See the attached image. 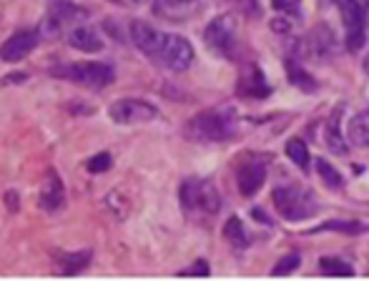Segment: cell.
Returning <instances> with one entry per match:
<instances>
[{"instance_id": "1", "label": "cell", "mask_w": 369, "mask_h": 281, "mask_svg": "<svg viewBox=\"0 0 369 281\" xmlns=\"http://www.w3.org/2000/svg\"><path fill=\"white\" fill-rule=\"evenodd\" d=\"M189 136L201 144H224L237 136V115L231 108H213L194 115L189 123Z\"/></svg>"}, {"instance_id": "25", "label": "cell", "mask_w": 369, "mask_h": 281, "mask_svg": "<svg viewBox=\"0 0 369 281\" xmlns=\"http://www.w3.org/2000/svg\"><path fill=\"white\" fill-rule=\"evenodd\" d=\"M319 231H339V234H362V231H364V224H359V221H342V218H334V221H327V224L317 226V229H314V234H319Z\"/></svg>"}, {"instance_id": "31", "label": "cell", "mask_w": 369, "mask_h": 281, "mask_svg": "<svg viewBox=\"0 0 369 281\" xmlns=\"http://www.w3.org/2000/svg\"><path fill=\"white\" fill-rule=\"evenodd\" d=\"M168 8H186V6H191L194 0H163Z\"/></svg>"}, {"instance_id": "2", "label": "cell", "mask_w": 369, "mask_h": 281, "mask_svg": "<svg viewBox=\"0 0 369 281\" xmlns=\"http://www.w3.org/2000/svg\"><path fill=\"white\" fill-rule=\"evenodd\" d=\"M181 206L186 213H199V216H213L221 208V196L211 181L201 178H186L181 184Z\"/></svg>"}, {"instance_id": "13", "label": "cell", "mask_w": 369, "mask_h": 281, "mask_svg": "<svg viewBox=\"0 0 369 281\" xmlns=\"http://www.w3.org/2000/svg\"><path fill=\"white\" fill-rule=\"evenodd\" d=\"M342 113H344V106H337L334 113L327 118V126H324V144L337 156L346 154V141L342 136Z\"/></svg>"}, {"instance_id": "36", "label": "cell", "mask_w": 369, "mask_h": 281, "mask_svg": "<svg viewBox=\"0 0 369 281\" xmlns=\"http://www.w3.org/2000/svg\"><path fill=\"white\" fill-rule=\"evenodd\" d=\"M364 70L369 73V53H367V58H364Z\"/></svg>"}, {"instance_id": "12", "label": "cell", "mask_w": 369, "mask_h": 281, "mask_svg": "<svg viewBox=\"0 0 369 281\" xmlns=\"http://www.w3.org/2000/svg\"><path fill=\"white\" fill-rule=\"evenodd\" d=\"M35 46H38V33L35 30H18L0 46V58L6 63H18L25 56H30Z\"/></svg>"}, {"instance_id": "33", "label": "cell", "mask_w": 369, "mask_h": 281, "mask_svg": "<svg viewBox=\"0 0 369 281\" xmlns=\"http://www.w3.org/2000/svg\"><path fill=\"white\" fill-rule=\"evenodd\" d=\"M362 13H364V25H367V30H369V0H364Z\"/></svg>"}, {"instance_id": "27", "label": "cell", "mask_w": 369, "mask_h": 281, "mask_svg": "<svg viewBox=\"0 0 369 281\" xmlns=\"http://www.w3.org/2000/svg\"><path fill=\"white\" fill-rule=\"evenodd\" d=\"M86 168H88L91 173H104V171H108V168H111V154H96V156H93V158L86 163Z\"/></svg>"}, {"instance_id": "4", "label": "cell", "mask_w": 369, "mask_h": 281, "mask_svg": "<svg viewBox=\"0 0 369 281\" xmlns=\"http://www.w3.org/2000/svg\"><path fill=\"white\" fill-rule=\"evenodd\" d=\"M53 75L86 88H106L113 83L115 70L113 65L108 63H73V65H58V68H53Z\"/></svg>"}, {"instance_id": "23", "label": "cell", "mask_w": 369, "mask_h": 281, "mask_svg": "<svg viewBox=\"0 0 369 281\" xmlns=\"http://www.w3.org/2000/svg\"><path fill=\"white\" fill-rule=\"evenodd\" d=\"M317 171H319V176H322V181L329 186V189H334V191L342 189V184H344V178H342V173L337 171V168L332 166L329 161L317 158Z\"/></svg>"}, {"instance_id": "20", "label": "cell", "mask_w": 369, "mask_h": 281, "mask_svg": "<svg viewBox=\"0 0 369 281\" xmlns=\"http://www.w3.org/2000/svg\"><path fill=\"white\" fill-rule=\"evenodd\" d=\"M224 239L229 241V244H231L234 249H237V251H242V249L249 246V236H246V231H244L242 218H239V216H231L229 221H226V226H224Z\"/></svg>"}, {"instance_id": "3", "label": "cell", "mask_w": 369, "mask_h": 281, "mask_svg": "<svg viewBox=\"0 0 369 281\" xmlns=\"http://www.w3.org/2000/svg\"><path fill=\"white\" fill-rule=\"evenodd\" d=\"M271 201L277 211L282 213L287 221H304V218H312L317 213V204H314V196L306 194L294 186H287V189H274Z\"/></svg>"}, {"instance_id": "8", "label": "cell", "mask_w": 369, "mask_h": 281, "mask_svg": "<svg viewBox=\"0 0 369 281\" xmlns=\"http://www.w3.org/2000/svg\"><path fill=\"white\" fill-rule=\"evenodd\" d=\"M299 51L304 58H309L312 63H324L337 56V38L329 25H319L312 33L306 35L299 43Z\"/></svg>"}, {"instance_id": "16", "label": "cell", "mask_w": 369, "mask_h": 281, "mask_svg": "<svg viewBox=\"0 0 369 281\" xmlns=\"http://www.w3.org/2000/svg\"><path fill=\"white\" fill-rule=\"evenodd\" d=\"M83 15H86V11L78 8L75 3H70V0H56L51 6V20L58 25V28H61V25L75 23V20H81Z\"/></svg>"}, {"instance_id": "19", "label": "cell", "mask_w": 369, "mask_h": 281, "mask_svg": "<svg viewBox=\"0 0 369 281\" xmlns=\"http://www.w3.org/2000/svg\"><path fill=\"white\" fill-rule=\"evenodd\" d=\"M284 65H287L289 80H292L296 88H301V91H317V80H314L312 75L306 73V70L301 68L299 63H296V58H287V61H284Z\"/></svg>"}, {"instance_id": "32", "label": "cell", "mask_w": 369, "mask_h": 281, "mask_svg": "<svg viewBox=\"0 0 369 281\" xmlns=\"http://www.w3.org/2000/svg\"><path fill=\"white\" fill-rule=\"evenodd\" d=\"M113 3H118V6H144L149 0H113Z\"/></svg>"}, {"instance_id": "10", "label": "cell", "mask_w": 369, "mask_h": 281, "mask_svg": "<svg viewBox=\"0 0 369 281\" xmlns=\"http://www.w3.org/2000/svg\"><path fill=\"white\" fill-rule=\"evenodd\" d=\"M266 171H269V156H249L237 171L239 191L242 196H254L264 186Z\"/></svg>"}, {"instance_id": "35", "label": "cell", "mask_w": 369, "mask_h": 281, "mask_svg": "<svg viewBox=\"0 0 369 281\" xmlns=\"http://www.w3.org/2000/svg\"><path fill=\"white\" fill-rule=\"evenodd\" d=\"M254 216H256V218H261V224H269V216H264V213H261V211H254Z\"/></svg>"}, {"instance_id": "28", "label": "cell", "mask_w": 369, "mask_h": 281, "mask_svg": "<svg viewBox=\"0 0 369 281\" xmlns=\"http://www.w3.org/2000/svg\"><path fill=\"white\" fill-rule=\"evenodd\" d=\"M208 274H211V269H208L206 258H199L194 266H189V269L181 271V276H208Z\"/></svg>"}, {"instance_id": "5", "label": "cell", "mask_w": 369, "mask_h": 281, "mask_svg": "<svg viewBox=\"0 0 369 281\" xmlns=\"http://www.w3.org/2000/svg\"><path fill=\"white\" fill-rule=\"evenodd\" d=\"M342 15V25H344V43L346 51L357 53L364 46L367 38V25H364V13L357 0H332Z\"/></svg>"}, {"instance_id": "7", "label": "cell", "mask_w": 369, "mask_h": 281, "mask_svg": "<svg viewBox=\"0 0 369 281\" xmlns=\"http://www.w3.org/2000/svg\"><path fill=\"white\" fill-rule=\"evenodd\" d=\"M156 61H161L173 73H184V70H189L191 63H194V46H191L184 35L163 33V43Z\"/></svg>"}, {"instance_id": "26", "label": "cell", "mask_w": 369, "mask_h": 281, "mask_svg": "<svg viewBox=\"0 0 369 281\" xmlns=\"http://www.w3.org/2000/svg\"><path fill=\"white\" fill-rule=\"evenodd\" d=\"M296 269H299V256L292 254V256H284L282 261L271 269V274L274 276H287V274H292V271H296Z\"/></svg>"}, {"instance_id": "6", "label": "cell", "mask_w": 369, "mask_h": 281, "mask_svg": "<svg viewBox=\"0 0 369 281\" xmlns=\"http://www.w3.org/2000/svg\"><path fill=\"white\" fill-rule=\"evenodd\" d=\"M204 43L216 56L231 58L234 56V46H237V20L231 15L213 18L211 23L204 28Z\"/></svg>"}, {"instance_id": "14", "label": "cell", "mask_w": 369, "mask_h": 281, "mask_svg": "<svg viewBox=\"0 0 369 281\" xmlns=\"http://www.w3.org/2000/svg\"><path fill=\"white\" fill-rule=\"evenodd\" d=\"M68 46L81 53H99V51H104V40H101V35L93 28L78 25V28H73L68 33Z\"/></svg>"}, {"instance_id": "21", "label": "cell", "mask_w": 369, "mask_h": 281, "mask_svg": "<svg viewBox=\"0 0 369 281\" xmlns=\"http://www.w3.org/2000/svg\"><path fill=\"white\" fill-rule=\"evenodd\" d=\"M88 261H91V251H78V254H65L63 258H61V274H81L83 269L88 266Z\"/></svg>"}, {"instance_id": "22", "label": "cell", "mask_w": 369, "mask_h": 281, "mask_svg": "<svg viewBox=\"0 0 369 281\" xmlns=\"http://www.w3.org/2000/svg\"><path fill=\"white\" fill-rule=\"evenodd\" d=\"M284 151H287V156L294 161L299 168H309L312 156H309V149H306V144L301 141V138H289L287 146H284Z\"/></svg>"}, {"instance_id": "15", "label": "cell", "mask_w": 369, "mask_h": 281, "mask_svg": "<svg viewBox=\"0 0 369 281\" xmlns=\"http://www.w3.org/2000/svg\"><path fill=\"white\" fill-rule=\"evenodd\" d=\"M65 201V191H63V184H61V178H58V173L48 171V181L43 184V191H41V206L46 208V211H56V208L63 206Z\"/></svg>"}, {"instance_id": "18", "label": "cell", "mask_w": 369, "mask_h": 281, "mask_svg": "<svg viewBox=\"0 0 369 281\" xmlns=\"http://www.w3.org/2000/svg\"><path fill=\"white\" fill-rule=\"evenodd\" d=\"M349 141L354 146L369 149V111H362L349 120Z\"/></svg>"}, {"instance_id": "34", "label": "cell", "mask_w": 369, "mask_h": 281, "mask_svg": "<svg viewBox=\"0 0 369 281\" xmlns=\"http://www.w3.org/2000/svg\"><path fill=\"white\" fill-rule=\"evenodd\" d=\"M8 204H11L13 211H15V208H18V204H15V194H13V191H11V194H8Z\"/></svg>"}, {"instance_id": "24", "label": "cell", "mask_w": 369, "mask_h": 281, "mask_svg": "<svg viewBox=\"0 0 369 281\" xmlns=\"http://www.w3.org/2000/svg\"><path fill=\"white\" fill-rule=\"evenodd\" d=\"M319 271L327 276H352L354 269L346 261H342V258H332V256H324L322 261H319Z\"/></svg>"}, {"instance_id": "11", "label": "cell", "mask_w": 369, "mask_h": 281, "mask_svg": "<svg viewBox=\"0 0 369 281\" xmlns=\"http://www.w3.org/2000/svg\"><path fill=\"white\" fill-rule=\"evenodd\" d=\"M128 35H131V43L139 48L144 56L149 58H156L158 51H161V43H163V33L156 30L154 25L144 23V20H133L128 25Z\"/></svg>"}, {"instance_id": "30", "label": "cell", "mask_w": 369, "mask_h": 281, "mask_svg": "<svg viewBox=\"0 0 369 281\" xmlns=\"http://www.w3.org/2000/svg\"><path fill=\"white\" fill-rule=\"evenodd\" d=\"M271 28L277 30V33H289V30H292V23L284 20V18H277V20H271Z\"/></svg>"}, {"instance_id": "17", "label": "cell", "mask_w": 369, "mask_h": 281, "mask_svg": "<svg viewBox=\"0 0 369 281\" xmlns=\"http://www.w3.org/2000/svg\"><path fill=\"white\" fill-rule=\"evenodd\" d=\"M271 93L269 83L264 80V75H261V70L251 68V75L249 78H244L242 83H239V96H246V98H266Z\"/></svg>"}, {"instance_id": "9", "label": "cell", "mask_w": 369, "mask_h": 281, "mask_svg": "<svg viewBox=\"0 0 369 281\" xmlns=\"http://www.w3.org/2000/svg\"><path fill=\"white\" fill-rule=\"evenodd\" d=\"M111 118L121 126H133V123H149L158 115L156 106L146 104L141 98H121L111 106Z\"/></svg>"}, {"instance_id": "29", "label": "cell", "mask_w": 369, "mask_h": 281, "mask_svg": "<svg viewBox=\"0 0 369 281\" xmlns=\"http://www.w3.org/2000/svg\"><path fill=\"white\" fill-rule=\"evenodd\" d=\"M271 6L279 8V11L292 13V15H296V3H292V0H271Z\"/></svg>"}]
</instances>
